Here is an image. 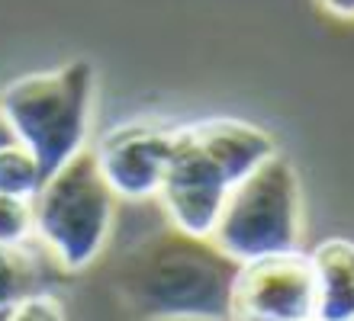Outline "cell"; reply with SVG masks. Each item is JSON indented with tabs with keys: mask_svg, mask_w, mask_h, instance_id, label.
<instances>
[{
	"mask_svg": "<svg viewBox=\"0 0 354 321\" xmlns=\"http://www.w3.org/2000/svg\"><path fill=\"white\" fill-rule=\"evenodd\" d=\"M319 7L338 19H354V0H319Z\"/></svg>",
	"mask_w": 354,
	"mask_h": 321,
	"instance_id": "4fadbf2b",
	"label": "cell"
},
{
	"mask_svg": "<svg viewBox=\"0 0 354 321\" xmlns=\"http://www.w3.org/2000/svg\"><path fill=\"white\" fill-rule=\"evenodd\" d=\"M319 280L316 321H354V244L326 238L309 251Z\"/></svg>",
	"mask_w": 354,
	"mask_h": 321,
	"instance_id": "ba28073f",
	"label": "cell"
},
{
	"mask_svg": "<svg viewBox=\"0 0 354 321\" xmlns=\"http://www.w3.org/2000/svg\"><path fill=\"white\" fill-rule=\"evenodd\" d=\"M316 266L303 248L239 264L232 321H316Z\"/></svg>",
	"mask_w": 354,
	"mask_h": 321,
	"instance_id": "8992f818",
	"label": "cell"
},
{
	"mask_svg": "<svg viewBox=\"0 0 354 321\" xmlns=\"http://www.w3.org/2000/svg\"><path fill=\"white\" fill-rule=\"evenodd\" d=\"M103 180L120 200H151L161 193L171 161V128L126 122L103 132L93 148Z\"/></svg>",
	"mask_w": 354,
	"mask_h": 321,
	"instance_id": "52a82bcc",
	"label": "cell"
},
{
	"mask_svg": "<svg viewBox=\"0 0 354 321\" xmlns=\"http://www.w3.org/2000/svg\"><path fill=\"white\" fill-rule=\"evenodd\" d=\"M48 266H55V260L46 248L36 251L32 244H0V309H13L32 295L48 293Z\"/></svg>",
	"mask_w": 354,
	"mask_h": 321,
	"instance_id": "9c48e42d",
	"label": "cell"
},
{
	"mask_svg": "<svg viewBox=\"0 0 354 321\" xmlns=\"http://www.w3.org/2000/svg\"><path fill=\"white\" fill-rule=\"evenodd\" d=\"M42 186H46V174L29 148L10 145L0 151V193L32 202L42 193Z\"/></svg>",
	"mask_w": 354,
	"mask_h": 321,
	"instance_id": "30bf717a",
	"label": "cell"
},
{
	"mask_svg": "<svg viewBox=\"0 0 354 321\" xmlns=\"http://www.w3.org/2000/svg\"><path fill=\"white\" fill-rule=\"evenodd\" d=\"M10 321H65V312H62V302H58L52 293L32 295L26 302H19L10 315Z\"/></svg>",
	"mask_w": 354,
	"mask_h": 321,
	"instance_id": "7c38bea8",
	"label": "cell"
},
{
	"mask_svg": "<svg viewBox=\"0 0 354 321\" xmlns=\"http://www.w3.org/2000/svg\"><path fill=\"white\" fill-rule=\"evenodd\" d=\"M10 145H19V138H17V132H13V126H10V119L3 116V110H0V151Z\"/></svg>",
	"mask_w": 354,
	"mask_h": 321,
	"instance_id": "5bb4252c",
	"label": "cell"
},
{
	"mask_svg": "<svg viewBox=\"0 0 354 321\" xmlns=\"http://www.w3.org/2000/svg\"><path fill=\"white\" fill-rule=\"evenodd\" d=\"M116 193L103 180L93 148L68 161L42 186L36 209V235L58 270L81 273L103 254L116 219Z\"/></svg>",
	"mask_w": 354,
	"mask_h": 321,
	"instance_id": "277c9868",
	"label": "cell"
},
{
	"mask_svg": "<svg viewBox=\"0 0 354 321\" xmlns=\"http://www.w3.org/2000/svg\"><path fill=\"white\" fill-rule=\"evenodd\" d=\"M93 97L97 74L87 58H75L55 71L23 74L0 90V110L19 145L32 151L46 180L91 148Z\"/></svg>",
	"mask_w": 354,
	"mask_h": 321,
	"instance_id": "3957f363",
	"label": "cell"
},
{
	"mask_svg": "<svg viewBox=\"0 0 354 321\" xmlns=\"http://www.w3.org/2000/svg\"><path fill=\"white\" fill-rule=\"evenodd\" d=\"M36 235V209L29 200L0 193V244L23 248Z\"/></svg>",
	"mask_w": 354,
	"mask_h": 321,
	"instance_id": "8fae6325",
	"label": "cell"
},
{
	"mask_svg": "<svg viewBox=\"0 0 354 321\" xmlns=\"http://www.w3.org/2000/svg\"><path fill=\"white\" fill-rule=\"evenodd\" d=\"M274 155L277 142L261 126L232 116L171 128V161L158 193L171 228L213 238L229 193Z\"/></svg>",
	"mask_w": 354,
	"mask_h": 321,
	"instance_id": "6da1fadb",
	"label": "cell"
},
{
	"mask_svg": "<svg viewBox=\"0 0 354 321\" xmlns=\"http://www.w3.org/2000/svg\"><path fill=\"white\" fill-rule=\"evenodd\" d=\"M235 264L213 238L168 228L120 264V295L142 321H232Z\"/></svg>",
	"mask_w": 354,
	"mask_h": 321,
	"instance_id": "7a4b0ae2",
	"label": "cell"
},
{
	"mask_svg": "<svg viewBox=\"0 0 354 321\" xmlns=\"http://www.w3.org/2000/svg\"><path fill=\"white\" fill-rule=\"evenodd\" d=\"M303 190L287 155L268 157L225 200L213 244L235 264L268 254H287L303 244Z\"/></svg>",
	"mask_w": 354,
	"mask_h": 321,
	"instance_id": "5b68a950",
	"label": "cell"
}]
</instances>
